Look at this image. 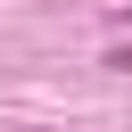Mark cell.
<instances>
[{
    "mask_svg": "<svg viewBox=\"0 0 132 132\" xmlns=\"http://www.w3.org/2000/svg\"><path fill=\"white\" fill-rule=\"evenodd\" d=\"M107 66H116V74H132V41H116V50H107Z\"/></svg>",
    "mask_w": 132,
    "mask_h": 132,
    "instance_id": "obj_1",
    "label": "cell"
}]
</instances>
